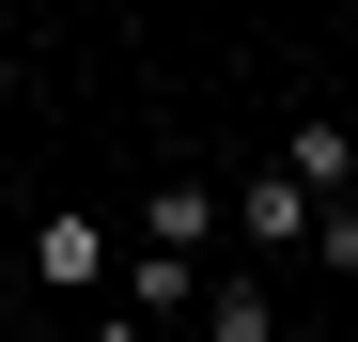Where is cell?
I'll return each instance as SVG.
<instances>
[{
    "mask_svg": "<svg viewBox=\"0 0 358 342\" xmlns=\"http://www.w3.org/2000/svg\"><path fill=\"white\" fill-rule=\"evenodd\" d=\"M16 265H31V296H109V265H125V249L63 202V218H31V249H16Z\"/></svg>",
    "mask_w": 358,
    "mask_h": 342,
    "instance_id": "6da1fadb",
    "label": "cell"
},
{
    "mask_svg": "<svg viewBox=\"0 0 358 342\" xmlns=\"http://www.w3.org/2000/svg\"><path fill=\"white\" fill-rule=\"evenodd\" d=\"M218 218H234V202L203 187V171H156V187H141V249H187V265H203V249H218Z\"/></svg>",
    "mask_w": 358,
    "mask_h": 342,
    "instance_id": "7a4b0ae2",
    "label": "cell"
},
{
    "mask_svg": "<svg viewBox=\"0 0 358 342\" xmlns=\"http://www.w3.org/2000/svg\"><path fill=\"white\" fill-rule=\"evenodd\" d=\"M234 234L250 249H312V187H296V171H250V187H234Z\"/></svg>",
    "mask_w": 358,
    "mask_h": 342,
    "instance_id": "3957f363",
    "label": "cell"
},
{
    "mask_svg": "<svg viewBox=\"0 0 358 342\" xmlns=\"http://www.w3.org/2000/svg\"><path fill=\"white\" fill-rule=\"evenodd\" d=\"M280 171L312 202H358V125H280Z\"/></svg>",
    "mask_w": 358,
    "mask_h": 342,
    "instance_id": "277c9868",
    "label": "cell"
},
{
    "mask_svg": "<svg viewBox=\"0 0 358 342\" xmlns=\"http://www.w3.org/2000/svg\"><path fill=\"white\" fill-rule=\"evenodd\" d=\"M125 311H141V327L203 311V265H187V249H141V265H125Z\"/></svg>",
    "mask_w": 358,
    "mask_h": 342,
    "instance_id": "5b68a950",
    "label": "cell"
},
{
    "mask_svg": "<svg viewBox=\"0 0 358 342\" xmlns=\"http://www.w3.org/2000/svg\"><path fill=\"white\" fill-rule=\"evenodd\" d=\"M203 342H280V296L265 280H203Z\"/></svg>",
    "mask_w": 358,
    "mask_h": 342,
    "instance_id": "8992f818",
    "label": "cell"
},
{
    "mask_svg": "<svg viewBox=\"0 0 358 342\" xmlns=\"http://www.w3.org/2000/svg\"><path fill=\"white\" fill-rule=\"evenodd\" d=\"M312 249H327V280H358V202H312Z\"/></svg>",
    "mask_w": 358,
    "mask_h": 342,
    "instance_id": "52a82bcc",
    "label": "cell"
},
{
    "mask_svg": "<svg viewBox=\"0 0 358 342\" xmlns=\"http://www.w3.org/2000/svg\"><path fill=\"white\" fill-rule=\"evenodd\" d=\"M94 342H156V327H141V311H94Z\"/></svg>",
    "mask_w": 358,
    "mask_h": 342,
    "instance_id": "ba28073f",
    "label": "cell"
},
{
    "mask_svg": "<svg viewBox=\"0 0 358 342\" xmlns=\"http://www.w3.org/2000/svg\"><path fill=\"white\" fill-rule=\"evenodd\" d=\"M0 94H16V47H0Z\"/></svg>",
    "mask_w": 358,
    "mask_h": 342,
    "instance_id": "9c48e42d",
    "label": "cell"
},
{
    "mask_svg": "<svg viewBox=\"0 0 358 342\" xmlns=\"http://www.w3.org/2000/svg\"><path fill=\"white\" fill-rule=\"evenodd\" d=\"M0 342H47V327H0Z\"/></svg>",
    "mask_w": 358,
    "mask_h": 342,
    "instance_id": "30bf717a",
    "label": "cell"
},
{
    "mask_svg": "<svg viewBox=\"0 0 358 342\" xmlns=\"http://www.w3.org/2000/svg\"><path fill=\"white\" fill-rule=\"evenodd\" d=\"M0 296H16V265H0Z\"/></svg>",
    "mask_w": 358,
    "mask_h": 342,
    "instance_id": "8fae6325",
    "label": "cell"
},
{
    "mask_svg": "<svg viewBox=\"0 0 358 342\" xmlns=\"http://www.w3.org/2000/svg\"><path fill=\"white\" fill-rule=\"evenodd\" d=\"M0 16H16V0H0Z\"/></svg>",
    "mask_w": 358,
    "mask_h": 342,
    "instance_id": "7c38bea8",
    "label": "cell"
}]
</instances>
